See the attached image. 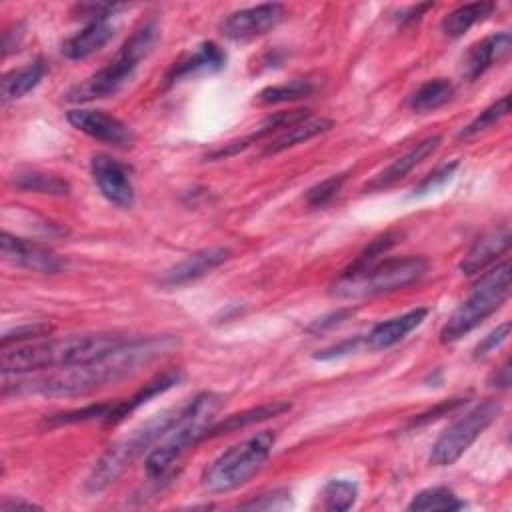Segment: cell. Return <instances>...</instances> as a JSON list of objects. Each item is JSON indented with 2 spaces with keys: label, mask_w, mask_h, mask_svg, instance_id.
I'll list each match as a JSON object with an SVG mask.
<instances>
[{
  "label": "cell",
  "mask_w": 512,
  "mask_h": 512,
  "mask_svg": "<svg viewBox=\"0 0 512 512\" xmlns=\"http://www.w3.org/2000/svg\"><path fill=\"white\" fill-rule=\"evenodd\" d=\"M286 16V8L278 2L258 4L228 14L220 24V34L234 42H248L274 30Z\"/></svg>",
  "instance_id": "30bf717a"
},
{
  "label": "cell",
  "mask_w": 512,
  "mask_h": 512,
  "mask_svg": "<svg viewBox=\"0 0 512 512\" xmlns=\"http://www.w3.org/2000/svg\"><path fill=\"white\" fill-rule=\"evenodd\" d=\"M332 126H334V122H332L330 118H324V116H320V118H310V116H306L304 120H298L296 124L284 128V130L266 146L264 154H278V152H282V150H286V148H290V146H296V144L306 142V140H310V138H314V136H318V134L328 132Z\"/></svg>",
  "instance_id": "cb8c5ba5"
},
{
  "label": "cell",
  "mask_w": 512,
  "mask_h": 512,
  "mask_svg": "<svg viewBox=\"0 0 512 512\" xmlns=\"http://www.w3.org/2000/svg\"><path fill=\"white\" fill-rule=\"evenodd\" d=\"M184 374L182 370L178 368H172V370H164L160 374H156L152 380H148L140 390H136L132 396L128 398H122V400H114L112 402V412H110V418L106 422V426H112V424H118L120 420H124L130 412H134L138 406H142L144 402H148L150 398L170 390L172 386H178L182 382Z\"/></svg>",
  "instance_id": "ffe728a7"
},
{
  "label": "cell",
  "mask_w": 512,
  "mask_h": 512,
  "mask_svg": "<svg viewBox=\"0 0 512 512\" xmlns=\"http://www.w3.org/2000/svg\"><path fill=\"white\" fill-rule=\"evenodd\" d=\"M400 236H402V234L396 232V230H388V232L376 236V238L358 254L356 262H372V260H378L384 252H388V250L400 240Z\"/></svg>",
  "instance_id": "d590c367"
},
{
  "label": "cell",
  "mask_w": 512,
  "mask_h": 512,
  "mask_svg": "<svg viewBox=\"0 0 512 512\" xmlns=\"http://www.w3.org/2000/svg\"><path fill=\"white\" fill-rule=\"evenodd\" d=\"M158 40V24L154 20H146L134 28V32L124 40L120 50L92 76L72 86L66 92L68 102H90L98 98H106L116 94L128 78L138 68L140 60H144Z\"/></svg>",
  "instance_id": "5b68a950"
},
{
  "label": "cell",
  "mask_w": 512,
  "mask_h": 512,
  "mask_svg": "<svg viewBox=\"0 0 512 512\" xmlns=\"http://www.w3.org/2000/svg\"><path fill=\"white\" fill-rule=\"evenodd\" d=\"M510 334V322H502L500 326H496L484 340L478 342V346L474 348V358H484L486 354H490L492 350H496Z\"/></svg>",
  "instance_id": "f35d334b"
},
{
  "label": "cell",
  "mask_w": 512,
  "mask_h": 512,
  "mask_svg": "<svg viewBox=\"0 0 512 512\" xmlns=\"http://www.w3.org/2000/svg\"><path fill=\"white\" fill-rule=\"evenodd\" d=\"M508 104H510V96L504 94L502 98L492 102L488 108H484L468 126H464L458 136L460 138H470V136H476L478 132L494 126L500 118H504L508 114Z\"/></svg>",
  "instance_id": "1f68e13d"
},
{
  "label": "cell",
  "mask_w": 512,
  "mask_h": 512,
  "mask_svg": "<svg viewBox=\"0 0 512 512\" xmlns=\"http://www.w3.org/2000/svg\"><path fill=\"white\" fill-rule=\"evenodd\" d=\"M346 178H348V174L344 172V174H334V176L318 182L316 186H312L306 192V204L310 208H324L326 204H330L338 196V192L342 190Z\"/></svg>",
  "instance_id": "d6a6232c"
},
{
  "label": "cell",
  "mask_w": 512,
  "mask_h": 512,
  "mask_svg": "<svg viewBox=\"0 0 512 512\" xmlns=\"http://www.w3.org/2000/svg\"><path fill=\"white\" fill-rule=\"evenodd\" d=\"M220 406L222 398L214 392H200L192 400H188L180 408L176 422L166 432L162 442L154 446L146 456V474L154 480L164 478L186 450H190L194 444L208 436V430L216 422V412L220 410Z\"/></svg>",
  "instance_id": "3957f363"
},
{
  "label": "cell",
  "mask_w": 512,
  "mask_h": 512,
  "mask_svg": "<svg viewBox=\"0 0 512 512\" xmlns=\"http://www.w3.org/2000/svg\"><path fill=\"white\" fill-rule=\"evenodd\" d=\"M510 46H512V36L506 30L474 42L468 48L466 60H464L466 78L476 80L478 76H482L490 66L500 62L510 52Z\"/></svg>",
  "instance_id": "d6986e66"
},
{
  "label": "cell",
  "mask_w": 512,
  "mask_h": 512,
  "mask_svg": "<svg viewBox=\"0 0 512 512\" xmlns=\"http://www.w3.org/2000/svg\"><path fill=\"white\" fill-rule=\"evenodd\" d=\"M322 508L326 510H348L358 498V486L346 478H334L322 488Z\"/></svg>",
  "instance_id": "4dcf8cb0"
},
{
  "label": "cell",
  "mask_w": 512,
  "mask_h": 512,
  "mask_svg": "<svg viewBox=\"0 0 512 512\" xmlns=\"http://www.w3.org/2000/svg\"><path fill=\"white\" fill-rule=\"evenodd\" d=\"M92 178L100 194L118 208H130L136 192L130 178V168L108 154H96L90 164Z\"/></svg>",
  "instance_id": "7c38bea8"
},
{
  "label": "cell",
  "mask_w": 512,
  "mask_h": 512,
  "mask_svg": "<svg viewBox=\"0 0 512 512\" xmlns=\"http://www.w3.org/2000/svg\"><path fill=\"white\" fill-rule=\"evenodd\" d=\"M178 340L172 336H156V338H138L126 340L106 356L66 366L54 368L44 374H12L14 382L4 376L2 380V396L8 394H44V396H82L92 390H98L106 384L118 382L122 378L132 376L142 366L154 362L162 354L174 350Z\"/></svg>",
  "instance_id": "6da1fadb"
},
{
  "label": "cell",
  "mask_w": 512,
  "mask_h": 512,
  "mask_svg": "<svg viewBox=\"0 0 512 512\" xmlns=\"http://www.w3.org/2000/svg\"><path fill=\"white\" fill-rule=\"evenodd\" d=\"M510 380H512V376H510V360L506 358V360L492 372V376H490V386H494V388H498V390H506V388L510 386Z\"/></svg>",
  "instance_id": "7bdbcfd3"
},
{
  "label": "cell",
  "mask_w": 512,
  "mask_h": 512,
  "mask_svg": "<svg viewBox=\"0 0 512 512\" xmlns=\"http://www.w3.org/2000/svg\"><path fill=\"white\" fill-rule=\"evenodd\" d=\"M428 270L422 256H402L372 262H352L330 286V294L338 298H366L396 292L418 282Z\"/></svg>",
  "instance_id": "277c9868"
},
{
  "label": "cell",
  "mask_w": 512,
  "mask_h": 512,
  "mask_svg": "<svg viewBox=\"0 0 512 512\" xmlns=\"http://www.w3.org/2000/svg\"><path fill=\"white\" fill-rule=\"evenodd\" d=\"M12 184L24 192H38V194H50V196H66L70 192V184L62 176L40 172V170L18 172L12 178Z\"/></svg>",
  "instance_id": "83f0119b"
},
{
  "label": "cell",
  "mask_w": 512,
  "mask_h": 512,
  "mask_svg": "<svg viewBox=\"0 0 512 512\" xmlns=\"http://www.w3.org/2000/svg\"><path fill=\"white\" fill-rule=\"evenodd\" d=\"M454 96V84L448 78H432L420 84L408 100L410 110L414 112H430L450 102Z\"/></svg>",
  "instance_id": "4316f807"
},
{
  "label": "cell",
  "mask_w": 512,
  "mask_h": 512,
  "mask_svg": "<svg viewBox=\"0 0 512 512\" xmlns=\"http://www.w3.org/2000/svg\"><path fill=\"white\" fill-rule=\"evenodd\" d=\"M288 410H290V404H288V402H268V404H260V406H254V408H248V410L230 414V416H226L224 420L214 422V424L210 426L206 438L242 430V428H246V426H250V424H256V422H262V420L280 416V414H284V412H288Z\"/></svg>",
  "instance_id": "603a6c76"
},
{
  "label": "cell",
  "mask_w": 512,
  "mask_h": 512,
  "mask_svg": "<svg viewBox=\"0 0 512 512\" xmlns=\"http://www.w3.org/2000/svg\"><path fill=\"white\" fill-rule=\"evenodd\" d=\"M120 334H72L62 338H40L20 344L2 346L0 368L2 374H28L54 368H66L98 360L124 344Z\"/></svg>",
  "instance_id": "7a4b0ae2"
},
{
  "label": "cell",
  "mask_w": 512,
  "mask_h": 512,
  "mask_svg": "<svg viewBox=\"0 0 512 512\" xmlns=\"http://www.w3.org/2000/svg\"><path fill=\"white\" fill-rule=\"evenodd\" d=\"M16 508L32 510V508H38V506L32 504V502H26V500H2V502H0V510H2V512H10V510H16Z\"/></svg>",
  "instance_id": "ee69618b"
},
{
  "label": "cell",
  "mask_w": 512,
  "mask_h": 512,
  "mask_svg": "<svg viewBox=\"0 0 512 512\" xmlns=\"http://www.w3.org/2000/svg\"><path fill=\"white\" fill-rule=\"evenodd\" d=\"M456 168H458V162H448V164L436 168V170L430 172L418 186H414L412 196H424V194H428V192L438 190L440 186H444V184L452 178V174H454Z\"/></svg>",
  "instance_id": "e575fe53"
},
{
  "label": "cell",
  "mask_w": 512,
  "mask_h": 512,
  "mask_svg": "<svg viewBox=\"0 0 512 512\" xmlns=\"http://www.w3.org/2000/svg\"><path fill=\"white\" fill-rule=\"evenodd\" d=\"M464 402H466V398H450V400H444V402L436 404L434 408H430L428 412L418 414L416 418H412V420L408 422V428H412V426H420V424H428V422H432V420H436V418H440V416H444V414H448V412L456 410V408H458V406H462Z\"/></svg>",
  "instance_id": "ab89813d"
},
{
  "label": "cell",
  "mask_w": 512,
  "mask_h": 512,
  "mask_svg": "<svg viewBox=\"0 0 512 512\" xmlns=\"http://www.w3.org/2000/svg\"><path fill=\"white\" fill-rule=\"evenodd\" d=\"M288 496H290L288 490H272V492L260 494L258 498L238 504V508H242V510H278V508L288 506Z\"/></svg>",
  "instance_id": "8d00e7d4"
},
{
  "label": "cell",
  "mask_w": 512,
  "mask_h": 512,
  "mask_svg": "<svg viewBox=\"0 0 512 512\" xmlns=\"http://www.w3.org/2000/svg\"><path fill=\"white\" fill-rule=\"evenodd\" d=\"M308 112H310V110H282V112H276V114L268 116V118H266L254 132H250L248 136L238 138V140H232V142H226L224 146L212 150V152L208 154V158H226V156H232V154L244 150L246 146H250L254 140H260V138H264V136H268V134H272V132L284 130V128L296 124L298 120H304L306 116H310Z\"/></svg>",
  "instance_id": "44dd1931"
},
{
  "label": "cell",
  "mask_w": 512,
  "mask_h": 512,
  "mask_svg": "<svg viewBox=\"0 0 512 512\" xmlns=\"http://www.w3.org/2000/svg\"><path fill=\"white\" fill-rule=\"evenodd\" d=\"M442 142V136L440 134H434V136H428L424 138L422 142H418L414 148H410L406 154L398 156L396 160H392L382 172H378L368 184H366V190L374 192V190H382V188H388L392 184H396L398 180H402L412 168H416L422 160H426Z\"/></svg>",
  "instance_id": "e0dca14e"
},
{
  "label": "cell",
  "mask_w": 512,
  "mask_h": 512,
  "mask_svg": "<svg viewBox=\"0 0 512 512\" xmlns=\"http://www.w3.org/2000/svg\"><path fill=\"white\" fill-rule=\"evenodd\" d=\"M182 408V406H180ZM180 408H166L146 422H142L138 428H134L128 436L114 442L106 452L94 462L88 478H86V490L88 492H100L108 488L116 478L148 448H152L156 442H160L166 432L176 422Z\"/></svg>",
  "instance_id": "8992f818"
},
{
  "label": "cell",
  "mask_w": 512,
  "mask_h": 512,
  "mask_svg": "<svg viewBox=\"0 0 512 512\" xmlns=\"http://www.w3.org/2000/svg\"><path fill=\"white\" fill-rule=\"evenodd\" d=\"M224 64H226V52L216 42L208 40V42L198 44L194 52H190L184 58H180L178 62H174L164 78V84L172 86V84L180 82L182 78L194 76L198 72L220 70Z\"/></svg>",
  "instance_id": "ac0fdd59"
},
{
  "label": "cell",
  "mask_w": 512,
  "mask_h": 512,
  "mask_svg": "<svg viewBox=\"0 0 512 512\" xmlns=\"http://www.w3.org/2000/svg\"><path fill=\"white\" fill-rule=\"evenodd\" d=\"M494 2H470V4H462L458 8H454L452 12H448L442 22L440 28L446 36L450 38H458L464 32H468L474 24L486 20L492 12H494Z\"/></svg>",
  "instance_id": "484cf974"
},
{
  "label": "cell",
  "mask_w": 512,
  "mask_h": 512,
  "mask_svg": "<svg viewBox=\"0 0 512 512\" xmlns=\"http://www.w3.org/2000/svg\"><path fill=\"white\" fill-rule=\"evenodd\" d=\"M360 344H364V336H354V338H346L330 348H324L320 350L318 354H314L316 360H334V358H340V356H346L350 352H356L360 348Z\"/></svg>",
  "instance_id": "60d3db41"
},
{
  "label": "cell",
  "mask_w": 512,
  "mask_h": 512,
  "mask_svg": "<svg viewBox=\"0 0 512 512\" xmlns=\"http://www.w3.org/2000/svg\"><path fill=\"white\" fill-rule=\"evenodd\" d=\"M510 248V230L508 226H498L490 232H484L476 242L470 246L466 256L460 262V272L466 276L478 274L488 268L498 256H502Z\"/></svg>",
  "instance_id": "2e32d148"
},
{
  "label": "cell",
  "mask_w": 512,
  "mask_h": 512,
  "mask_svg": "<svg viewBox=\"0 0 512 512\" xmlns=\"http://www.w3.org/2000/svg\"><path fill=\"white\" fill-rule=\"evenodd\" d=\"M314 82L308 78H294L284 84L266 86L256 94L258 104H282V102H294L300 98H308L314 92Z\"/></svg>",
  "instance_id": "f1b7e54d"
},
{
  "label": "cell",
  "mask_w": 512,
  "mask_h": 512,
  "mask_svg": "<svg viewBox=\"0 0 512 512\" xmlns=\"http://www.w3.org/2000/svg\"><path fill=\"white\" fill-rule=\"evenodd\" d=\"M426 316H428V308H414L400 316L382 320L364 336V346L374 352L386 350L398 344L400 340H404L414 328H418L424 322Z\"/></svg>",
  "instance_id": "9a60e30c"
},
{
  "label": "cell",
  "mask_w": 512,
  "mask_h": 512,
  "mask_svg": "<svg viewBox=\"0 0 512 512\" xmlns=\"http://www.w3.org/2000/svg\"><path fill=\"white\" fill-rule=\"evenodd\" d=\"M502 404L498 400H484L454 420L432 444L430 464L450 466L454 464L472 442L498 418Z\"/></svg>",
  "instance_id": "9c48e42d"
},
{
  "label": "cell",
  "mask_w": 512,
  "mask_h": 512,
  "mask_svg": "<svg viewBox=\"0 0 512 512\" xmlns=\"http://www.w3.org/2000/svg\"><path fill=\"white\" fill-rule=\"evenodd\" d=\"M54 330L52 324L48 322H36V324H24V326H16L8 332L2 334V346H10V344H20V342H30V340H40L50 336Z\"/></svg>",
  "instance_id": "836d02e7"
},
{
  "label": "cell",
  "mask_w": 512,
  "mask_h": 512,
  "mask_svg": "<svg viewBox=\"0 0 512 512\" xmlns=\"http://www.w3.org/2000/svg\"><path fill=\"white\" fill-rule=\"evenodd\" d=\"M466 502L460 500L450 488L446 486H432L426 490H420L408 504V510H460Z\"/></svg>",
  "instance_id": "f546056e"
},
{
  "label": "cell",
  "mask_w": 512,
  "mask_h": 512,
  "mask_svg": "<svg viewBox=\"0 0 512 512\" xmlns=\"http://www.w3.org/2000/svg\"><path fill=\"white\" fill-rule=\"evenodd\" d=\"M46 74V64L42 58L18 68V70H10L2 76L0 82V96L2 102H10L16 98H22L24 94H28L32 88H36L40 84V80Z\"/></svg>",
  "instance_id": "d4e9b609"
},
{
  "label": "cell",
  "mask_w": 512,
  "mask_h": 512,
  "mask_svg": "<svg viewBox=\"0 0 512 512\" xmlns=\"http://www.w3.org/2000/svg\"><path fill=\"white\" fill-rule=\"evenodd\" d=\"M510 262L504 260L486 272L472 288L468 298L450 314L440 330V342L450 344L472 332L492 316L510 296Z\"/></svg>",
  "instance_id": "52a82bcc"
},
{
  "label": "cell",
  "mask_w": 512,
  "mask_h": 512,
  "mask_svg": "<svg viewBox=\"0 0 512 512\" xmlns=\"http://www.w3.org/2000/svg\"><path fill=\"white\" fill-rule=\"evenodd\" d=\"M126 8L124 4H100V2H88V4H76L74 6V14L78 18H84L88 22L92 20H108V16H112L114 12Z\"/></svg>",
  "instance_id": "74e56055"
},
{
  "label": "cell",
  "mask_w": 512,
  "mask_h": 512,
  "mask_svg": "<svg viewBox=\"0 0 512 512\" xmlns=\"http://www.w3.org/2000/svg\"><path fill=\"white\" fill-rule=\"evenodd\" d=\"M230 258V250L224 246H210L196 250L188 254L184 260L176 262L172 268H168L160 278L158 284L164 288H176L190 284L206 274H210L214 268L224 264Z\"/></svg>",
  "instance_id": "5bb4252c"
},
{
  "label": "cell",
  "mask_w": 512,
  "mask_h": 512,
  "mask_svg": "<svg viewBox=\"0 0 512 512\" xmlns=\"http://www.w3.org/2000/svg\"><path fill=\"white\" fill-rule=\"evenodd\" d=\"M276 442L270 430L258 432L214 458L202 472V484L210 492H230L246 484L268 460Z\"/></svg>",
  "instance_id": "ba28073f"
},
{
  "label": "cell",
  "mask_w": 512,
  "mask_h": 512,
  "mask_svg": "<svg viewBox=\"0 0 512 512\" xmlns=\"http://www.w3.org/2000/svg\"><path fill=\"white\" fill-rule=\"evenodd\" d=\"M112 38V26L108 20H92L86 22L82 30L72 34L62 44V54L68 60H84L98 52Z\"/></svg>",
  "instance_id": "7402d4cb"
},
{
  "label": "cell",
  "mask_w": 512,
  "mask_h": 512,
  "mask_svg": "<svg viewBox=\"0 0 512 512\" xmlns=\"http://www.w3.org/2000/svg\"><path fill=\"white\" fill-rule=\"evenodd\" d=\"M0 254L6 262L14 266L42 274H58L66 268V258L50 246L20 238L16 234H10L8 230H4L0 236Z\"/></svg>",
  "instance_id": "8fae6325"
},
{
  "label": "cell",
  "mask_w": 512,
  "mask_h": 512,
  "mask_svg": "<svg viewBox=\"0 0 512 512\" xmlns=\"http://www.w3.org/2000/svg\"><path fill=\"white\" fill-rule=\"evenodd\" d=\"M66 118L76 130L104 144H110L116 148H130L134 144V132L130 130V126L124 124L120 118L106 114L102 110L74 108L66 114Z\"/></svg>",
  "instance_id": "4fadbf2b"
},
{
  "label": "cell",
  "mask_w": 512,
  "mask_h": 512,
  "mask_svg": "<svg viewBox=\"0 0 512 512\" xmlns=\"http://www.w3.org/2000/svg\"><path fill=\"white\" fill-rule=\"evenodd\" d=\"M352 314H354V308H338V310H334V312H330V314H326V316L314 320L308 330H310V332H322V330L334 328V326L342 324V322H344L348 316H352Z\"/></svg>",
  "instance_id": "b9f144b4"
}]
</instances>
